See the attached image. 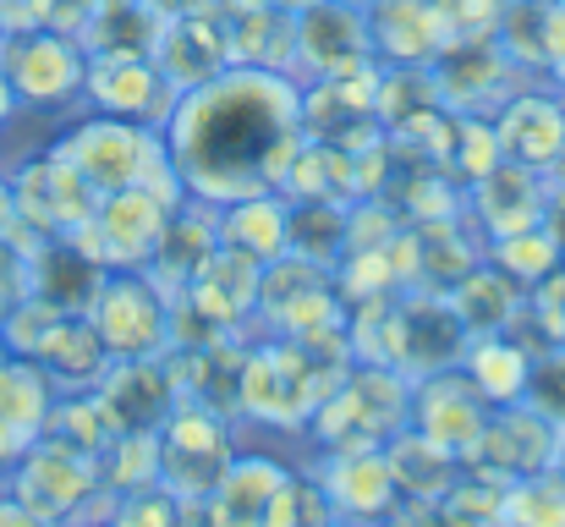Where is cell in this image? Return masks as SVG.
Wrapping results in <instances>:
<instances>
[{
  "label": "cell",
  "instance_id": "obj_7",
  "mask_svg": "<svg viewBox=\"0 0 565 527\" xmlns=\"http://www.w3.org/2000/svg\"><path fill=\"white\" fill-rule=\"evenodd\" d=\"M0 527H50V517H39L22 500H0Z\"/></svg>",
  "mask_w": 565,
  "mask_h": 527
},
{
  "label": "cell",
  "instance_id": "obj_9",
  "mask_svg": "<svg viewBox=\"0 0 565 527\" xmlns=\"http://www.w3.org/2000/svg\"><path fill=\"white\" fill-rule=\"evenodd\" d=\"M6 220H17V209H11V192L0 187V231H6Z\"/></svg>",
  "mask_w": 565,
  "mask_h": 527
},
{
  "label": "cell",
  "instance_id": "obj_8",
  "mask_svg": "<svg viewBox=\"0 0 565 527\" xmlns=\"http://www.w3.org/2000/svg\"><path fill=\"white\" fill-rule=\"evenodd\" d=\"M11 99H17V94H11V83H6V66H0V116L11 110Z\"/></svg>",
  "mask_w": 565,
  "mask_h": 527
},
{
  "label": "cell",
  "instance_id": "obj_4",
  "mask_svg": "<svg viewBox=\"0 0 565 527\" xmlns=\"http://www.w3.org/2000/svg\"><path fill=\"white\" fill-rule=\"evenodd\" d=\"M160 308L154 297L138 286V281H116L105 297H99V314H94V330H99V347L116 351V357H149L160 341Z\"/></svg>",
  "mask_w": 565,
  "mask_h": 527
},
{
  "label": "cell",
  "instance_id": "obj_2",
  "mask_svg": "<svg viewBox=\"0 0 565 527\" xmlns=\"http://www.w3.org/2000/svg\"><path fill=\"white\" fill-rule=\"evenodd\" d=\"M143 149H149L143 127H127V122H94V127H83L77 138H66L55 155L83 176L88 187L127 192V187H138V176H143Z\"/></svg>",
  "mask_w": 565,
  "mask_h": 527
},
{
  "label": "cell",
  "instance_id": "obj_5",
  "mask_svg": "<svg viewBox=\"0 0 565 527\" xmlns=\"http://www.w3.org/2000/svg\"><path fill=\"white\" fill-rule=\"evenodd\" d=\"M472 396H483L472 379L461 384V401H445V379L434 384V390H423V429H428V440L439 445V451H456V445H478V401Z\"/></svg>",
  "mask_w": 565,
  "mask_h": 527
},
{
  "label": "cell",
  "instance_id": "obj_3",
  "mask_svg": "<svg viewBox=\"0 0 565 527\" xmlns=\"http://www.w3.org/2000/svg\"><path fill=\"white\" fill-rule=\"evenodd\" d=\"M6 83L17 99H33V105H55L66 99L77 83H83V61L66 39L55 33H28L6 50Z\"/></svg>",
  "mask_w": 565,
  "mask_h": 527
},
{
  "label": "cell",
  "instance_id": "obj_1",
  "mask_svg": "<svg viewBox=\"0 0 565 527\" xmlns=\"http://www.w3.org/2000/svg\"><path fill=\"white\" fill-rule=\"evenodd\" d=\"M291 127H297V105L280 83H269V77L214 83L188 99V110L177 122V155L198 187L236 198L269 166V155L291 138Z\"/></svg>",
  "mask_w": 565,
  "mask_h": 527
},
{
  "label": "cell",
  "instance_id": "obj_6",
  "mask_svg": "<svg viewBox=\"0 0 565 527\" xmlns=\"http://www.w3.org/2000/svg\"><path fill=\"white\" fill-rule=\"evenodd\" d=\"M505 122H511V127H527V138H511V144H505L522 166H544V160H555L565 149L561 138H544V133H565V116L555 105H544V99H516Z\"/></svg>",
  "mask_w": 565,
  "mask_h": 527
}]
</instances>
